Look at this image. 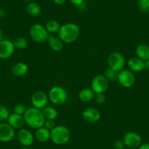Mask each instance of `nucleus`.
<instances>
[{
	"label": "nucleus",
	"mask_w": 149,
	"mask_h": 149,
	"mask_svg": "<svg viewBox=\"0 0 149 149\" xmlns=\"http://www.w3.org/2000/svg\"><path fill=\"white\" fill-rule=\"evenodd\" d=\"M24 118L26 124L34 130L43 127L45 121L42 110L34 107L27 108Z\"/></svg>",
	"instance_id": "obj_1"
},
{
	"label": "nucleus",
	"mask_w": 149,
	"mask_h": 149,
	"mask_svg": "<svg viewBox=\"0 0 149 149\" xmlns=\"http://www.w3.org/2000/svg\"><path fill=\"white\" fill-rule=\"evenodd\" d=\"M81 34V29L74 23H67L61 26L58 36L64 43H72L78 39Z\"/></svg>",
	"instance_id": "obj_2"
},
{
	"label": "nucleus",
	"mask_w": 149,
	"mask_h": 149,
	"mask_svg": "<svg viewBox=\"0 0 149 149\" xmlns=\"http://www.w3.org/2000/svg\"><path fill=\"white\" fill-rule=\"evenodd\" d=\"M71 137L70 130L63 125H56L51 131V140L56 145H64L67 143Z\"/></svg>",
	"instance_id": "obj_3"
},
{
	"label": "nucleus",
	"mask_w": 149,
	"mask_h": 149,
	"mask_svg": "<svg viewBox=\"0 0 149 149\" xmlns=\"http://www.w3.org/2000/svg\"><path fill=\"white\" fill-rule=\"evenodd\" d=\"M48 99L54 105L60 106L67 102L68 94L65 88L59 86H55L50 89L48 93Z\"/></svg>",
	"instance_id": "obj_4"
},
{
	"label": "nucleus",
	"mask_w": 149,
	"mask_h": 149,
	"mask_svg": "<svg viewBox=\"0 0 149 149\" xmlns=\"http://www.w3.org/2000/svg\"><path fill=\"white\" fill-rule=\"evenodd\" d=\"M30 37L34 42L37 43H43L47 42L49 33L44 26L39 24H33L29 30Z\"/></svg>",
	"instance_id": "obj_5"
},
{
	"label": "nucleus",
	"mask_w": 149,
	"mask_h": 149,
	"mask_svg": "<svg viewBox=\"0 0 149 149\" xmlns=\"http://www.w3.org/2000/svg\"><path fill=\"white\" fill-rule=\"evenodd\" d=\"M108 67L120 72L124 70L126 65V58L122 54L119 52H113L107 58Z\"/></svg>",
	"instance_id": "obj_6"
},
{
	"label": "nucleus",
	"mask_w": 149,
	"mask_h": 149,
	"mask_svg": "<svg viewBox=\"0 0 149 149\" xmlns=\"http://www.w3.org/2000/svg\"><path fill=\"white\" fill-rule=\"evenodd\" d=\"M109 83L104 74H97L91 81V88L96 94H104L108 89Z\"/></svg>",
	"instance_id": "obj_7"
},
{
	"label": "nucleus",
	"mask_w": 149,
	"mask_h": 149,
	"mask_svg": "<svg viewBox=\"0 0 149 149\" xmlns=\"http://www.w3.org/2000/svg\"><path fill=\"white\" fill-rule=\"evenodd\" d=\"M120 85L124 88H131L135 83V76L134 73L130 70L124 69L118 72V81Z\"/></svg>",
	"instance_id": "obj_8"
},
{
	"label": "nucleus",
	"mask_w": 149,
	"mask_h": 149,
	"mask_svg": "<svg viewBox=\"0 0 149 149\" xmlns=\"http://www.w3.org/2000/svg\"><path fill=\"white\" fill-rule=\"evenodd\" d=\"M123 141L126 147L130 149H136L142 144V137L136 132L131 131L124 134Z\"/></svg>",
	"instance_id": "obj_9"
},
{
	"label": "nucleus",
	"mask_w": 149,
	"mask_h": 149,
	"mask_svg": "<svg viewBox=\"0 0 149 149\" xmlns=\"http://www.w3.org/2000/svg\"><path fill=\"white\" fill-rule=\"evenodd\" d=\"M48 96L42 91H37L32 94L31 103L32 107L42 110L47 106L48 102Z\"/></svg>",
	"instance_id": "obj_10"
},
{
	"label": "nucleus",
	"mask_w": 149,
	"mask_h": 149,
	"mask_svg": "<svg viewBox=\"0 0 149 149\" xmlns=\"http://www.w3.org/2000/svg\"><path fill=\"white\" fill-rule=\"evenodd\" d=\"M15 136V129L13 128L8 123H0V142L9 143Z\"/></svg>",
	"instance_id": "obj_11"
},
{
	"label": "nucleus",
	"mask_w": 149,
	"mask_h": 149,
	"mask_svg": "<svg viewBox=\"0 0 149 149\" xmlns=\"http://www.w3.org/2000/svg\"><path fill=\"white\" fill-rule=\"evenodd\" d=\"M15 48L13 41L10 40H2L0 41V58L8 59L14 54Z\"/></svg>",
	"instance_id": "obj_12"
},
{
	"label": "nucleus",
	"mask_w": 149,
	"mask_h": 149,
	"mask_svg": "<svg viewBox=\"0 0 149 149\" xmlns=\"http://www.w3.org/2000/svg\"><path fill=\"white\" fill-rule=\"evenodd\" d=\"M17 138L20 144L22 145L24 147H29L34 143L35 137L30 130L22 128L18 131L17 134Z\"/></svg>",
	"instance_id": "obj_13"
},
{
	"label": "nucleus",
	"mask_w": 149,
	"mask_h": 149,
	"mask_svg": "<svg viewBox=\"0 0 149 149\" xmlns=\"http://www.w3.org/2000/svg\"><path fill=\"white\" fill-rule=\"evenodd\" d=\"M83 118L86 122L95 124L100 121L101 118L100 112L95 107H88L83 111Z\"/></svg>",
	"instance_id": "obj_14"
},
{
	"label": "nucleus",
	"mask_w": 149,
	"mask_h": 149,
	"mask_svg": "<svg viewBox=\"0 0 149 149\" xmlns=\"http://www.w3.org/2000/svg\"><path fill=\"white\" fill-rule=\"evenodd\" d=\"M127 67L132 72H140L145 70V61L138 57H131L127 61Z\"/></svg>",
	"instance_id": "obj_15"
},
{
	"label": "nucleus",
	"mask_w": 149,
	"mask_h": 149,
	"mask_svg": "<svg viewBox=\"0 0 149 149\" xmlns=\"http://www.w3.org/2000/svg\"><path fill=\"white\" fill-rule=\"evenodd\" d=\"M8 123L15 130H21L24 128L26 124L24 116L18 115L14 113L10 114L8 119Z\"/></svg>",
	"instance_id": "obj_16"
},
{
	"label": "nucleus",
	"mask_w": 149,
	"mask_h": 149,
	"mask_svg": "<svg viewBox=\"0 0 149 149\" xmlns=\"http://www.w3.org/2000/svg\"><path fill=\"white\" fill-rule=\"evenodd\" d=\"M50 48L54 51H61L64 48V42L59 38V37L49 34V37L47 40Z\"/></svg>",
	"instance_id": "obj_17"
},
{
	"label": "nucleus",
	"mask_w": 149,
	"mask_h": 149,
	"mask_svg": "<svg viewBox=\"0 0 149 149\" xmlns=\"http://www.w3.org/2000/svg\"><path fill=\"white\" fill-rule=\"evenodd\" d=\"M29 67L24 62H18L13 66L11 72L15 77H24L28 73Z\"/></svg>",
	"instance_id": "obj_18"
},
{
	"label": "nucleus",
	"mask_w": 149,
	"mask_h": 149,
	"mask_svg": "<svg viewBox=\"0 0 149 149\" xmlns=\"http://www.w3.org/2000/svg\"><path fill=\"white\" fill-rule=\"evenodd\" d=\"M34 137L37 141L40 143H45L51 140V131L45 127H42L36 130L34 133Z\"/></svg>",
	"instance_id": "obj_19"
},
{
	"label": "nucleus",
	"mask_w": 149,
	"mask_h": 149,
	"mask_svg": "<svg viewBox=\"0 0 149 149\" xmlns=\"http://www.w3.org/2000/svg\"><path fill=\"white\" fill-rule=\"evenodd\" d=\"M96 94L91 88H84L78 94V98L83 102H90L95 98Z\"/></svg>",
	"instance_id": "obj_20"
},
{
	"label": "nucleus",
	"mask_w": 149,
	"mask_h": 149,
	"mask_svg": "<svg viewBox=\"0 0 149 149\" xmlns=\"http://www.w3.org/2000/svg\"><path fill=\"white\" fill-rule=\"evenodd\" d=\"M136 56L146 61L149 59V46L146 44H140L136 48Z\"/></svg>",
	"instance_id": "obj_21"
},
{
	"label": "nucleus",
	"mask_w": 149,
	"mask_h": 149,
	"mask_svg": "<svg viewBox=\"0 0 149 149\" xmlns=\"http://www.w3.org/2000/svg\"><path fill=\"white\" fill-rule=\"evenodd\" d=\"M26 12L31 16L38 17L42 13V8L38 3L31 2L26 6Z\"/></svg>",
	"instance_id": "obj_22"
},
{
	"label": "nucleus",
	"mask_w": 149,
	"mask_h": 149,
	"mask_svg": "<svg viewBox=\"0 0 149 149\" xmlns=\"http://www.w3.org/2000/svg\"><path fill=\"white\" fill-rule=\"evenodd\" d=\"M45 27L49 34H54L58 32L60 28H61V25L56 20H50V21H47Z\"/></svg>",
	"instance_id": "obj_23"
},
{
	"label": "nucleus",
	"mask_w": 149,
	"mask_h": 149,
	"mask_svg": "<svg viewBox=\"0 0 149 149\" xmlns=\"http://www.w3.org/2000/svg\"><path fill=\"white\" fill-rule=\"evenodd\" d=\"M42 113L45 116V119L55 120L58 117V112L57 110L51 106H46L45 108L42 109Z\"/></svg>",
	"instance_id": "obj_24"
},
{
	"label": "nucleus",
	"mask_w": 149,
	"mask_h": 149,
	"mask_svg": "<svg viewBox=\"0 0 149 149\" xmlns=\"http://www.w3.org/2000/svg\"><path fill=\"white\" fill-rule=\"evenodd\" d=\"M104 76L107 78L109 82H114L116 81H118V72L113 69L107 68L104 72Z\"/></svg>",
	"instance_id": "obj_25"
},
{
	"label": "nucleus",
	"mask_w": 149,
	"mask_h": 149,
	"mask_svg": "<svg viewBox=\"0 0 149 149\" xmlns=\"http://www.w3.org/2000/svg\"><path fill=\"white\" fill-rule=\"evenodd\" d=\"M13 42L15 49L18 50H24L28 46V41L24 37H18L15 38Z\"/></svg>",
	"instance_id": "obj_26"
},
{
	"label": "nucleus",
	"mask_w": 149,
	"mask_h": 149,
	"mask_svg": "<svg viewBox=\"0 0 149 149\" xmlns=\"http://www.w3.org/2000/svg\"><path fill=\"white\" fill-rule=\"evenodd\" d=\"M10 116V113L8 107L5 105L0 104V121H8Z\"/></svg>",
	"instance_id": "obj_27"
},
{
	"label": "nucleus",
	"mask_w": 149,
	"mask_h": 149,
	"mask_svg": "<svg viewBox=\"0 0 149 149\" xmlns=\"http://www.w3.org/2000/svg\"><path fill=\"white\" fill-rule=\"evenodd\" d=\"M137 8L141 12L149 13V0H137Z\"/></svg>",
	"instance_id": "obj_28"
},
{
	"label": "nucleus",
	"mask_w": 149,
	"mask_h": 149,
	"mask_svg": "<svg viewBox=\"0 0 149 149\" xmlns=\"http://www.w3.org/2000/svg\"><path fill=\"white\" fill-rule=\"evenodd\" d=\"M26 110L27 108L26 105H24V104H21V103H18L14 107L13 113L15 114H18V115L24 116Z\"/></svg>",
	"instance_id": "obj_29"
},
{
	"label": "nucleus",
	"mask_w": 149,
	"mask_h": 149,
	"mask_svg": "<svg viewBox=\"0 0 149 149\" xmlns=\"http://www.w3.org/2000/svg\"><path fill=\"white\" fill-rule=\"evenodd\" d=\"M56 123H55V120L45 119L43 127H45V128L48 129V130H49L50 131H51V130H52L53 129L56 127Z\"/></svg>",
	"instance_id": "obj_30"
},
{
	"label": "nucleus",
	"mask_w": 149,
	"mask_h": 149,
	"mask_svg": "<svg viewBox=\"0 0 149 149\" xmlns=\"http://www.w3.org/2000/svg\"><path fill=\"white\" fill-rule=\"evenodd\" d=\"M94 100L99 104H102L106 102V96L104 94H97L95 95Z\"/></svg>",
	"instance_id": "obj_31"
},
{
	"label": "nucleus",
	"mask_w": 149,
	"mask_h": 149,
	"mask_svg": "<svg viewBox=\"0 0 149 149\" xmlns=\"http://www.w3.org/2000/svg\"><path fill=\"white\" fill-rule=\"evenodd\" d=\"M113 148L114 149H124V148L126 147L125 145H124V141L123 140H116L115 142L113 143Z\"/></svg>",
	"instance_id": "obj_32"
},
{
	"label": "nucleus",
	"mask_w": 149,
	"mask_h": 149,
	"mask_svg": "<svg viewBox=\"0 0 149 149\" xmlns=\"http://www.w3.org/2000/svg\"><path fill=\"white\" fill-rule=\"evenodd\" d=\"M69 1L70 2V3H72L76 7L80 6V5H81L85 2V0H69Z\"/></svg>",
	"instance_id": "obj_33"
},
{
	"label": "nucleus",
	"mask_w": 149,
	"mask_h": 149,
	"mask_svg": "<svg viewBox=\"0 0 149 149\" xmlns=\"http://www.w3.org/2000/svg\"><path fill=\"white\" fill-rule=\"evenodd\" d=\"M137 149H149V143H142V144L139 146Z\"/></svg>",
	"instance_id": "obj_34"
},
{
	"label": "nucleus",
	"mask_w": 149,
	"mask_h": 149,
	"mask_svg": "<svg viewBox=\"0 0 149 149\" xmlns=\"http://www.w3.org/2000/svg\"><path fill=\"white\" fill-rule=\"evenodd\" d=\"M53 2L57 5H61L65 3L66 0H53Z\"/></svg>",
	"instance_id": "obj_35"
},
{
	"label": "nucleus",
	"mask_w": 149,
	"mask_h": 149,
	"mask_svg": "<svg viewBox=\"0 0 149 149\" xmlns=\"http://www.w3.org/2000/svg\"><path fill=\"white\" fill-rule=\"evenodd\" d=\"M6 15V11L4 9H0V18H4Z\"/></svg>",
	"instance_id": "obj_36"
},
{
	"label": "nucleus",
	"mask_w": 149,
	"mask_h": 149,
	"mask_svg": "<svg viewBox=\"0 0 149 149\" xmlns=\"http://www.w3.org/2000/svg\"><path fill=\"white\" fill-rule=\"evenodd\" d=\"M145 69L149 71V59L145 61Z\"/></svg>",
	"instance_id": "obj_37"
},
{
	"label": "nucleus",
	"mask_w": 149,
	"mask_h": 149,
	"mask_svg": "<svg viewBox=\"0 0 149 149\" xmlns=\"http://www.w3.org/2000/svg\"><path fill=\"white\" fill-rule=\"evenodd\" d=\"M2 37H3V31L0 28V41L2 40Z\"/></svg>",
	"instance_id": "obj_38"
},
{
	"label": "nucleus",
	"mask_w": 149,
	"mask_h": 149,
	"mask_svg": "<svg viewBox=\"0 0 149 149\" xmlns=\"http://www.w3.org/2000/svg\"><path fill=\"white\" fill-rule=\"evenodd\" d=\"M24 1H25V2H32V0H24Z\"/></svg>",
	"instance_id": "obj_39"
},
{
	"label": "nucleus",
	"mask_w": 149,
	"mask_h": 149,
	"mask_svg": "<svg viewBox=\"0 0 149 149\" xmlns=\"http://www.w3.org/2000/svg\"><path fill=\"white\" fill-rule=\"evenodd\" d=\"M21 149H31V148H29V147H23Z\"/></svg>",
	"instance_id": "obj_40"
}]
</instances>
